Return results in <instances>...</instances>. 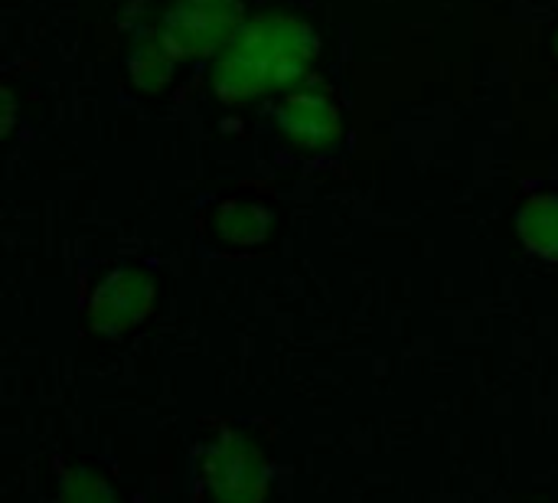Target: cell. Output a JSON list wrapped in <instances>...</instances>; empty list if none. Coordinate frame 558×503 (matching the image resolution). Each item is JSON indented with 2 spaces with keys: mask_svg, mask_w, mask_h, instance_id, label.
Here are the masks:
<instances>
[{
  "mask_svg": "<svg viewBox=\"0 0 558 503\" xmlns=\"http://www.w3.org/2000/svg\"><path fill=\"white\" fill-rule=\"evenodd\" d=\"M556 49H558V39H556Z\"/></svg>",
  "mask_w": 558,
  "mask_h": 503,
  "instance_id": "cell-8",
  "label": "cell"
},
{
  "mask_svg": "<svg viewBox=\"0 0 558 503\" xmlns=\"http://www.w3.org/2000/svg\"><path fill=\"white\" fill-rule=\"evenodd\" d=\"M150 278L131 268H121L114 275H108L95 298H92V324L98 331H124L134 321L144 318V311L150 308Z\"/></svg>",
  "mask_w": 558,
  "mask_h": 503,
  "instance_id": "cell-3",
  "label": "cell"
},
{
  "mask_svg": "<svg viewBox=\"0 0 558 503\" xmlns=\"http://www.w3.org/2000/svg\"><path fill=\"white\" fill-rule=\"evenodd\" d=\"M278 128L284 131V137H291L301 147H324L340 134V115L333 108V101L320 92H298L288 95L278 111Z\"/></svg>",
  "mask_w": 558,
  "mask_h": 503,
  "instance_id": "cell-4",
  "label": "cell"
},
{
  "mask_svg": "<svg viewBox=\"0 0 558 503\" xmlns=\"http://www.w3.org/2000/svg\"><path fill=\"white\" fill-rule=\"evenodd\" d=\"M216 226L219 232L229 239V242H258L265 239L268 232V213L258 209V206H222L219 216H216Z\"/></svg>",
  "mask_w": 558,
  "mask_h": 503,
  "instance_id": "cell-7",
  "label": "cell"
},
{
  "mask_svg": "<svg viewBox=\"0 0 558 503\" xmlns=\"http://www.w3.org/2000/svg\"><path fill=\"white\" fill-rule=\"evenodd\" d=\"M517 232L533 255L558 262V196L539 193L526 200L517 213Z\"/></svg>",
  "mask_w": 558,
  "mask_h": 503,
  "instance_id": "cell-5",
  "label": "cell"
},
{
  "mask_svg": "<svg viewBox=\"0 0 558 503\" xmlns=\"http://www.w3.org/2000/svg\"><path fill=\"white\" fill-rule=\"evenodd\" d=\"M242 26L239 0H180L160 26L173 56H206L229 43Z\"/></svg>",
  "mask_w": 558,
  "mask_h": 503,
  "instance_id": "cell-2",
  "label": "cell"
},
{
  "mask_svg": "<svg viewBox=\"0 0 558 503\" xmlns=\"http://www.w3.org/2000/svg\"><path fill=\"white\" fill-rule=\"evenodd\" d=\"M128 65H131V75L141 88H160L173 69V49L167 46V39L160 33H154L150 39H144L134 49Z\"/></svg>",
  "mask_w": 558,
  "mask_h": 503,
  "instance_id": "cell-6",
  "label": "cell"
},
{
  "mask_svg": "<svg viewBox=\"0 0 558 503\" xmlns=\"http://www.w3.org/2000/svg\"><path fill=\"white\" fill-rule=\"evenodd\" d=\"M314 56L317 36L301 20L271 13L239 26L226 43L213 85L226 101H248L268 88L301 79Z\"/></svg>",
  "mask_w": 558,
  "mask_h": 503,
  "instance_id": "cell-1",
  "label": "cell"
}]
</instances>
